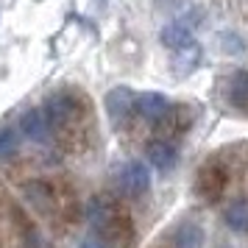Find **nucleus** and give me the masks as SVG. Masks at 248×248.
Instances as JSON below:
<instances>
[{"label": "nucleus", "instance_id": "7ed1b4c3", "mask_svg": "<svg viewBox=\"0 0 248 248\" xmlns=\"http://www.w3.org/2000/svg\"><path fill=\"white\" fill-rule=\"evenodd\" d=\"M229 187V165L223 159H209L195 179V192L201 195L203 201H217Z\"/></svg>", "mask_w": 248, "mask_h": 248}, {"label": "nucleus", "instance_id": "f03ea898", "mask_svg": "<svg viewBox=\"0 0 248 248\" xmlns=\"http://www.w3.org/2000/svg\"><path fill=\"white\" fill-rule=\"evenodd\" d=\"M87 112V103L81 101L78 92L73 90H64V92H56V95H50V101L45 103V114L50 125H53V131H64L70 125H76L84 117Z\"/></svg>", "mask_w": 248, "mask_h": 248}, {"label": "nucleus", "instance_id": "f8f14e48", "mask_svg": "<svg viewBox=\"0 0 248 248\" xmlns=\"http://www.w3.org/2000/svg\"><path fill=\"white\" fill-rule=\"evenodd\" d=\"M223 220H226V226H229L232 232L248 234V198H234V201L226 203Z\"/></svg>", "mask_w": 248, "mask_h": 248}, {"label": "nucleus", "instance_id": "f257e3e1", "mask_svg": "<svg viewBox=\"0 0 248 248\" xmlns=\"http://www.w3.org/2000/svg\"><path fill=\"white\" fill-rule=\"evenodd\" d=\"M87 220H90V234L106 240L114 248H128L134 240V226L123 206L106 195H95L87 203Z\"/></svg>", "mask_w": 248, "mask_h": 248}, {"label": "nucleus", "instance_id": "9d476101", "mask_svg": "<svg viewBox=\"0 0 248 248\" xmlns=\"http://www.w3.org/2000/svg\"><path fill=\"white\" fill-rule=\"evenodd\" d=\"M145 156L156 170L168 173L179 162V148H176V142H168V140H151L145 148Z\"/></svg>", "mask_w": 248, "mask_h": 248}, {"label": "nucleus", "instance_id": "4468645a", "mask_svg": "<svg viewBox=\"0 0 248 248\" xmlns=\"http://www.w3.org/2000/svg\"><path fill=\"white\" fill-rule=\"evenodd\" d=\"M78 248H114V246H109L106 240H101V237H95V234H87Z\"/></svg>", "mask_w": 248, "mask_h": 248}, {"label": "nucleus", "instance_id": "423d86ee", "mask_svg": "<svg viewBox=\"0 0 248 248\" xmlns=\"http://www.w3.org/2000/svg\"><path fill=\"white\" fill-rule=\"evenodd\" d=\"M20 131H23V137H28L31 142H36V145H47V142H53V137H56L45 109H28V112L20 117Z\"/></svg>", "mask_w": 248, "mask_h": 248}, {"label": "nucleus", "instance_id": "20e7f679", "mask_svg": "<svg viewBox=\"0 0 248 248\" xmlns=\"http://www.w3.org/2000/svg\"><path fill=\"white\" fill-rule=\"evenodd\" d=\"M114 184H117V192L123 198H142L151 190V170L142 162L131 159V162H125L123 168L117 170Z\"/></svg>", "mask_w": 248, "mask_h": 248}, {"label": "nucleus", "instance_id": "1a4fd4ad", "mask_svg": "<svg viewBox=\"0 0 248 248\" xmlns=\"http://www.w3.org/2000/svg\"><path fill=\"white\" fill-rule=\"evenodd\" d=\"M25 195H28V201L34 203L42 215H47V217H56L59 215L62 198L53 192L50 184H45V181H31V184H25Z\"/></svg>", "mask_w": 248, "mask_h": 248}, {"label": "nucleus", "instance_id": "0eeeda50", "mask_svg": "<svg viewBox=\"0 0 248 248\" xmlns=\"http://www.w3.org/2000/svg\"><path fill=\"white\" fill-rule=\"evenodd\" d=\"M131 103H134V90L128 87H114L106 95V112L114 128H125L131 120Z\"/></svg>", "mask_w": 248, "mask_h": 248}, {"label": "nucleus", "instance_id": "9b49d317", "mask_svg": "<svg viewBox=\"0 0 248 248\" xmlns=\"http://www.w3.org/2000/svg\"><path fill=\"white\" fill-rule=\"evenodd\" d=\"M173 248H203V229L195 220H181L173 229Z\"/></svg>", "mask_w": 248, "mask_h": 248}, {"label": "nucleus", "instance_id": "ddd939ff", "mask_svg": "<svg viewBox=\"0 0 248 248\" xmlns=\"http://www.w3.org/2000/svg\"><path fill=\"white\" fill-rule=\"evenodd\" d=\"M20 148V137L14 128H0V159H9L17 154Z\"/></svg>", "mask_w": 248, "mask_h": 248}, {"label": "nucleus", "instance_id": "6e6552de", "mask_svg": "<svg viewBox=\"0 0 248 248\" xmlns=\"http://www.w3.org/2000/svg\"><path fill=\"white\" fill-rule=\"evenodd\" d=\"M162 45L176 50V53H184L195 47V36H192V23L187 20H173L162 28Z\"/></svg>", "mask_w": 248, "mask_h": 248}, {"label": "nucleus", "instance_id": "39448f33", "mask_svg": "<svg viewBox=\"0 0 248 248\" xmlns=\"http://www.w3.org/2000/svg\"><path fill=\"white\" fill-rule=\"evenodd\" d=\"M220 95H223L226 106L248 117V70H232L220 81Z\"/></svg>", "mask_w": 248, "mask_h": 248}]
</instances>
